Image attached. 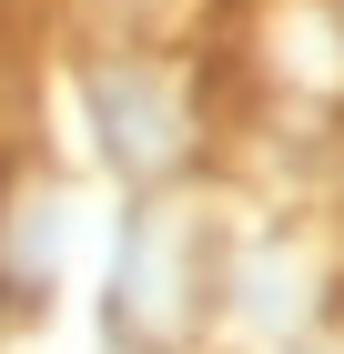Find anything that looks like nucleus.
Returning a JSON list of instances; mask_svg holds the SVG:
<instances>
[{
  "label": "nucleus",
  "instance_id": "f257e3e1",
  "mask_svg": "<svg viewBox=\"0 0 344 354\" xmlns=\"http://www.w3.org/2000/svg\"><path fill=\"white\" fill-rule=\"evenodd\" d=\"M212 314V243L183 203L142 192L132 223H122V253H111V354H172L192 324Z\"/></svg>",
  "mask_w": 344,
  "mask_h": 354
},
{
  "label": "nucleus",
  "instance_id": "f03ea898",
  "mask_svg": "<svg viewBox=\"0 0 344 354\" xmlns=\"http://www.w3.org/2000/svg\"><path fill=\"white\" fill-rule=\"evenodd\" d=\"M91 122H102V152L111 172L132 192H162V183H183L192 162H203V102H192V82L172 71V61L132 51V41H111L102 61H91Z\"/></svg>",
  "mask_w": 344,
  "mask_h": 354
}]
</instances>
